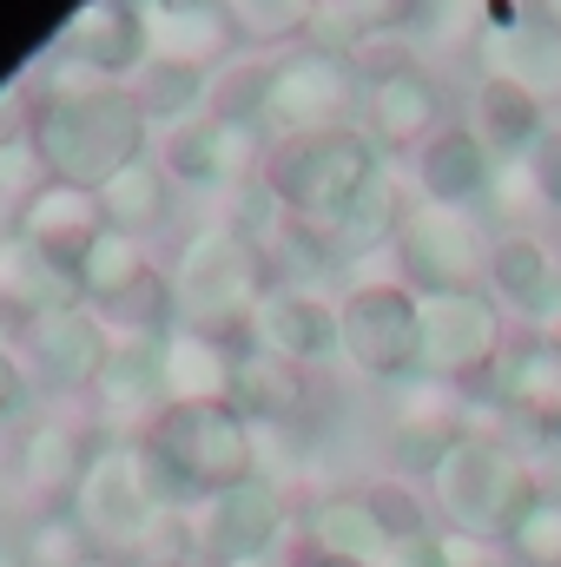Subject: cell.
<instances>
[{
  "instance_id": "d4e9b609",
  "label": "cell",
  "mask_w": 561,
  "mask_h": 567,
  "mask_svg": "<svg viewBox=\"0 0 561 567\" xmlns=\"http://www.w3.org/2000/svg\"><path fill=\"white\" fill-rule=\"evenodd\" d=\"M165 363V403H232L238 383V343L232 337H205V330H172L159 343Z\"/></svg>"
},
{
  "instance_id": "b9f144b4",
  "label": "cell",
  "mask_w": 561,
  "mask_h": 567,
  "mask_svg": "<svg viewBox=\"0 0 561 567\" xmlns=\"http://www.w3.org/2000/svg\"><path fill=\"white\" fill-rule=\"evenodd\" d=\"M27 126H33V93H27V80H7L0 86V145L27 140Z\"/></svg>"
},
{
  "instance_id": "e575fe53",
  "label": "cell",
  "mask_w": 561,
  "mask_h": 567,
  "mask_svg": "<svg viewBox=\"0 0 561 567\" xmlns=\"http://www.w3.org/2000/svg\"><path fill=\"white\" fill-rule=\"evenodd\" d=\"M20 555H27V567H80V561H93L100 548H93V535L80 528L73 502H47V508H33V522L20 528Z\"/></svg>"
},
{
  "instance_id": "c3c4849f",
  "label": "cell",
  "mask_w": 561,
  "mask_h": 567,
  "mask_svg": "<svg viewBox=\"0 0 561 567\" xmlns=\"http://www.w3.org/2000/svg\"><path fill=\"white\" fill-rule=\"evenodd\" d=\"M542 13H555V20H561V0H542Z\"/></svg>"
},
{
  "instance_id": "4dcf8cb0",
  "label": "cell",
  "mask_w": 561,
  "mask_h": 567,
  "mask_svg": "<svg viewBox=\"0 0 561 567\" xmlns=\"http://www.w3.org/2000/svg\"><path fill=\"white\" fill-rule=\"evenodd\" d=\"M145 271H152V265H145V245L106 225V231H100V238L80 251V265H73V284H80V303L106 310V303H113V297H126V290L145 278Z\"/></svg>"
},
{
  "instance_id": "1f68e13d",
  "label": "cell",
  "mask_w": 561,
  "mask_h": 567,
  "mask_svg": "<svg viewBox=\"0 0 561 567\" xmlns=\"http://www.w3.org/2000/svg\"><path fill=\"white\" fill-rule=\"evenodd\" d=\"M126 86H133V100L145 106L152 133H172V126L198 120L205 100H212V80H205V73H192V66H165V60H145Z\"/></svg>"
},
{
  "instance_id": "52a82bcc",
  "label": "cell",
  "mask_w": 561,
  "mask_h": 567,
  "mask_svg": "<svg viewBox=\"0 0 561 567\" xmlns=\"http://www.w3.org/2000/svg\"><path fill=\"white\" fill-rule=\"evenodd\" d=\"M364 106V60L330 40H304L278 60H265V93H258V126L272 140L290 133H330L357 126Z\"/></svg>"
},
{
  "instance_id": "ab89813d",
  "label": "cell",
  "mask_w": 561,
  "mask_h": 567,
  "mask_svg": "<svg viewBox=\"0 0 561 567\" xmlns=\"http://www.w3.org/2000/svg\"><path fill=\"white\" fill-rule=\"evenodd\" d=\"M436 561L442 567H502V542L462 535V528H436Z\"/></svg>"
},
{
  "instance_id": "9a60e30c",
  "label": "cell",
  "mask_w": 561,
  "mask_h": 567,
  "mask_svg": "<svg viewBox=\"0 0 561 567\" xmlns=\"http://www.w3.org/2000/svg\"><path fill=\"white\" fill-rule=\"evenodd\" d=\"M357 126L370 133L377 152H417L429 133H442V86L436 73L417 60H377L364 73V106H357Z\"/></svg>"
},
{
  "instance_id": "4316f807",
  "label": "cell",
  "mask_w": 561,
  "mask_h": 567,
  "mask_svg": "<svg viewBox=\"0 0 561 567\" xmlns=\"http://www.w3.org/2000/svg\"><path fill=\"white\" fill-rule=\"evenodd\" d=\"M304 548H330V555H357V561H384L397 542L370 502V488H330L304 508Z\"/></svg>"
},
{
  "instance_id": "7a4b0ae2",
  "label": "cell",
  "mask_w": 561,
  "mask_h": 567,
  "mask_svg": "<svg viewBox=\"0 0 561 567\" xmlns=\"http://www.w3.org/2000/svg\"><path fill=\"white\" fill-rule=\"evenodd\" d=\"M140 442L172 502H205L258 475L252 416L238 403H165Z\"/></svg>"
},
{
  "instance_id": "836d02e7",
  "label": "cell",
  "mask_w": 561,
  "mask_h": 567,
  "mask_svg": "<svg viewBox=\"0 0 561 567\" xmlns=\"http://www.w3.org/2000/svg\"><path fill=\"white\" fill-rule=\"evenodd\" d=\"M100 396L106 410H133V416H159L165 410V363H159V343H113V363L100 377Z\"/></svg>"
},
{
  "instance_id": "8d00e7d4",
  "label": "cell",
  "mask_w": 561,
  "mask_h": 567,
  "mask_svg": "<svg viewBox=\"0 0 561 567\" xmlns=\"http://www.w3.org/2000/svg\"><path fill=\"white\" fill-rule=\"evenodd\" d=\"M502 555L522 567H561V495H536L516 522H509V535H502Z\"/></svg>"
},
{
  "instance_id": "cb8c5ba5",
  "label": "cell",
  "mask_w": 561,
  "mask_h": 567,
  "mask_svg": "<svg viewBox=\"0 0 561 567\" xmlns=\"http://www.w3.org/2000/svg\"><path fill=\"white\" fill-rule=\"evenodd\" d=\"M469 126L482 133V145H489L502 165H516V158H529L536 145L549 140V106H542L536 93H522L516 80L482 73L476 93H469Z\"/></svg>"
},
{
  "instance_id": "277c9868",
  "label": "cell",
  "mask_w": 561,
  "mask_h": 567,
  "mask_svg": "<svg viewBox=\"0 0 561 567\" xmlns=\"http://www.w3.org/2000/svg\"><path fill=\"white\" fill-rule=\"evenodd\" d=\"M172 290H178V323L205 330V337H245L252 310L272 290L265 251L225 218V225H198L185 238V251L172 258Z\"/></svg>"
},
{
  "instance_id": "83f0119b",
  "label": "cell",
  "mask_w": 561,
  "mask_h": 567,
  "mask_svg": "<svg viewBox=\"0 0 561 567\" xmlns=\"http://www.w3.org/2000/svg\"><path fill=\"white\" fill-rule=\"evenodd\" d=\"M100 212H106L113 231H126V238L145 245V231H159V225L178 212V185H172V172L145 152V158H133V165L120 172V178L100 185Z\"/></svg>"
},
{
  "instance_id": "6da1fadb",
  "label": "cell",
  "mask_w": 561,
  "mask_h": 567,
  "mask_svg": "<svg viewBox=\"0 0 561 567\" xmlns=\"http://www.w3.org/2000/svg\"><path fill=\"white\" fill-rule=\"evenodd\" d=\"M27 140L40 152L47 178L100 192L106 178H120L133 158L152 152V120H145V106L133 100V86H113V80H86L73 66H53L33 86V126H27Z\"/></svg>"
},
{
  "instance_id": "7dc6e473",
  "label": "cell",
  "mask_w": 561,
  "mask_h": 567,
  "mask_svg": "<svg viewBox=\"0 0 561 567\" xmlns=\"http://www.w3.org/2000/svg\"><path fill=\"white\" fill-rule=\"evenodd\" d=\"M0 567H27V555L20 548H0Z\"/></svg>"
},
{
  "instance_id": "d6986e66",
  "label": "cell",
  "mask_w": 561,
  "mask_h": 567,
  "mask_svg": "<svg viewBox=\"0 0 561 567\" xmlns=\"http://www.w3.org/2000/svg\"><path fill=\"white\" fill-rule=\"evenodd\" d=\"M482 390H489L509 416H522L542 442H561V343L509 337V350L496 357V370H489Z\"/></svg>"
},
{
  "instance_id": "5b68a950",
  "label": "cell",
  "mask_w": 561,
  "mask_h": 567,
  "mask_svg": "<svg viewBox=\"0 0 561 567\" xmlns=\"http://www.w3.org/2000/svg\"><path fill=\"white\" fill-rule=\"evenodd\" d=\"M67 502H73L80 528L93 535V548L100 555H126V561H140L152 528H159V515L172 508V495H165L145 442H133V435L93 442L86 449V468H80V482H73Z\"/></svg>"
},
{
  "instance_id": "7c38bea8",
  "label": "cell",
  "mask_w": 561,
  "mask_h": 567,
  "mask_svg": "<svg viewBox=\"0 0 561 567\" xmlns=\"http://www.w3.org/2000/svg\"><path fill=\"white\" fill-rule=\"evenodd\" d=\"M290 528V508H284V488L272 475H252L225 495H205V502H185V535H192V555L205 561H245V555H272Z\"/></svg>"
},
{
  "instance_id": "9c48e42d",
  "label": "cell",
  "mask_w": 561,
  "mask_h": 567,
  "mask_svg": "<svg viewBox=\"0 0 561 567\" xmlns=\"http://www.w3.org/2000/svg\"><path fill=\"white\" fill-rule=\"evenodd\" d=\"M489 251L496 238L482 231L476 212H449V205H410L404 231H397V278L417 297L429 290H482L489 284Z\"/></svg>"
},
{
  "instance_id": "f35d334b",
  "label": "cell",
  "mask_w": 561,
  "mask_h": 567,
  "mask_svg": "<svg viewBox=\"0 0 561 567\" xmlns=\"http://www.w3.org/2000/svg\"><path fill=\"white\" fill-rule=\"evenodd\" d=\"M370 502H377L390 542H417V535H429V508H422L404 482H370Z\"/></svg>"
},
{
  "instance_id": "d6a6232c",
  "label": "cell",
  "mask_w": 561,
  "mask_h": 567,
  "mask_svg": "<svg viewBox=\"0 0 561 567\" xmlns=\"http://www.w3.org/2000/svg\"><path fill=\"white\" fill-rule=\"evenodd\" d=\"M225 7L238 20V40L265 53H290L324 27V0H225Z\"/></svg>"
},
{
  "instance_id": "ba28073f",
  "label": "cell",
  "mask_w": 561,
  "mask_h": 567,
  "mask_svg": "<svg viewBox=\"0 0 561 567\" xmlns=\"http://www.w3.org/2000/svg\"><path fill=\"white\" fill-rule=\"evenodd\" d=\"M422 317V377H442L456 390H482L496 357L509 350V310L489 290H429L417 297Z\"/></svg>"
},
{
  "instance_id": "44dd1931",
  "label": "cell",
  "mask_w": 561,
  "mask_h": 567,
  "mask_svg": "<svg viewBox=\"0 0 561 567\" xmlns=\"http://www.w3.org/2000/svg\"><path fill=\"white\" fill-rule=\"evenodd\" d=\"M462 435V390L442 383V377H404L390 383V449L410 462V468H436V455Z\"/></svg>"
},
{
  "instance_id": "30bf717a",
  "label": "cell",
  "mask_w": 561,
  "mask_h": 567,
  "mask_svg": "<svg viewBox=\"0 0 561 567\" xmlns=\"http://www.w3.org/2000/svg\"><path fill=\"white\" fill-rule=\"evenodd\" d=\"M265 152H272V133H265L258 120L198 113V120L159 133V152H152V158L172 172L178 192H245V185H258Z\"/></svg>"
},
{
  "instance_id": "8992f818",
  "label": "cell",
  "mask_w": 561,
  "mask_h": 567,
  "mask_svg": "<svg viewBox=\"0 0 561 567\" xmlns=\"http://www.w3.org/2000/svg\"><path fill=\"white\" fill-rule=\"evenodd\" d=\"M384 172V152L364 126H330V133H290L272 140L258 185L278 198L297 225H330L370 178Z\"/></svg>"
},
{
  "instance_id": "7bdbcfd3",
  "label": "cell",
  "mask_w": 561,
  "mask_h": 567,
  "mask_svg": "<svg viewBox=\"0 0 561 567\" xmlns=\"http://www.w3.org/2000/svg\"><path fill=\"white\" fill-rule=\"evenodd\" d=\"M529 165H536V178H542V198H549V212H561V133L529 152Z\"/></svg>"
},
{
  "instance_id": "f546056e",
  "label": "cell",
  "mask_w": 561,
  "mask_h": 567,
  "mask_svg": "<svg viewBox=\"0 0 561 567\" xmlns=\"http://www.w3.org/2000/svg\"><path fill=\"white\" fill-rule=\"evenodd\" d=\"M80 468H86V449H80L73 429H60V423H33L20 435V449H13V475L27 488H40V508L67 502L73 482H80Z\"/></svg>"
},
{
  "instance_id": "e0dca14e",
  "label": "cell",
  "mask_w": 561,
  "mask_h": 567,
  "mask_svg": "<svg viewBox=\"0 0 561 567\" xmlns=\"http://www.w3.org/2000/svg\"><path fill=\"white\" fill-rule=\"evenodd\" d=\"M140 20H145V47L152 60L165 66H192V73H218L245 53L238 40V20L225 0H140Z\"/></svg>"
},
{
  "instance_id": "f6af8a7d",
  "label": "cell",
  "mask_w": 561,
  "mask_h": 567,
  "mask_svg": "<svg viewBox=\"0 0 561 567\" xmlns=\"http://www.w3.org/2000/svg\"><path fill=\"white\" fill-rule=\"evenodd\" d=\"M225 567H284V555L272 548V555H245V561H225Z\"/></svg>"
},
{
  "instance_id": "d590c367",
  "label": "cell",
  "mask_w": 561,
  "mask_h": 567,
  "mask_svg": "<svg viewBox=\"0 0 561 567\" xmlns=\"http://www.w3.org/2000/svg\"><path fill=\"white\" fill-rule=\"evenodd\" d=\"M232 403H238L245 416H290V410H297V370L278 363V357H265V350H252V343L238 337V383H232Z\"/></svg>"
},
{
  "instance_id": "60d3db41",
  "label": "cell",
  "mask_w": 561,
  "mask_h": 567,
  "mask_svg": "<svg viewBox=\"0 0 561 567\" xmlns=\"http://www.w3.org/2000/svg\"><path fill=\"white\" fill-rule=\"evenodd\" d=\"M27 396H33V370H27L20 350L0 337V423H13V416L27 410Z\"/></svg>"
},
{
  "instance_id": "2e32d148",
  "label": "cell",
  "mask_w": 561,
  "mask_h": 567,
  "mask_svg": "<svg viewBox=\"0 0 561 567\" xmlns=\"http://www.w3.org/2000/svg\"><path fill=\"white\" fill-rule=\"evenodd\" d=\"M27 370L60 390V396H80V390H100L106 363H113V330L93 303H73V310H53V317H33L27 330Z\"/></svg>"
},
{
  "instance_id": "484cf974",
  "label": "cell",
  "mask_w": 561,
  "mask_h": 567,
  "mask_svg": "<svg viewBox=\"0 0 561 567\" xmlns=\"http://www.w3.org/2000/svg\"><path fill=\"white\" fill-rule=\"evenodd\" d=\"M80 303V284L67 265H53L47 251H33L20 231L0 238V310L27 330L33 317H53V310H73Z\"/></svg>"
},
{
  "instance_id": "603a6c76",
  "label": "cell",
  "mask_w": 561,
  "mask_h": 567,
  "mask_svg": "<svg viewBox=\"0 0 561 567\" xmlns=\"http://www.w3.org/2000/svg\"><path fill=\"white\" fill-rule=\"evenodd\" d=\"M404 218H410L404 185H397L390 172H377V178H370L330 225H317V231H324V245H330L337 265H364V258H377V251H397Z\"/></svg>"
},
{
  "instance_id": "ac0fdd59",
  "label": "cell",
  "mask_w": 561,
  "mask_h": 567,
  "mask_svg": "<svg viewBox=\"0 0 561 567\" xmlns=\"http://www.w3.org/2000/svg\"><path fill=\"white\" fill-rule=\"evenodd\" d=\"M410 178H417V198L422 205H449V212H476L489 192H496V178H502V158L482 145L476 126H442V133H429V140L410 152Z\"/></svg>"
},
{
  "instance_id": "4fadbf2b",
  "label": "cell",
  "mask_w": 561,
  "mask_h": 567,
  "mask_svg": "<svg viewBox=\"0 0 561 567\" xmlns=\"http://www.w3.org/2000/svg\"><path fill=\"white\" fill-rule=\"evenodd\" d=\"M245 343L265 350V357H278V363H290V370H324V363L344 357V310L324 290L272 284L265 303L245 323Z\"/></svg>"
},
{
  "instance_id": "bcb514c9",
  "label": "cell",
  "mask_w": 561,
  "mask_h": 567,
  "mask_svg": "<svg viewBox=\"0 0 561 567\" xmlns=\"http://www.w3.org/2000/svg\"><path fill=\"white\" fill-rule=\"evenodd\" d=\"M80 567H133L126 555H93V561H80Z\"/></svg>"
},
{
  "instance_id": "7402d4cb",
  "label": "cell",
  "mask_w": 561,
  "mask_h": 567,
  "mask_svg": "<svg viewBox=\"0 0 561 567\" xmlns=\"http://www.w3.org/2000/svg\"><path fill=\"white\" fill-rule=\"evenodd\" d=\"M13 231L33 245V251H47L53 265H80V251L106 231V212H100V192H86V185H60V178H47L20 212H13Z\"/></svg>"
},
{
  "instance_id": "f1b7e54d",
  "label": "cell",
  "mask_w": 561,
  "mask_h": 567,
  "mask_svg": "<svg viewBox=\"0 0 561 567\" xmlns=\"http://www.w3.org/2000/svg\"><path fill=\"white\" fill-rule=\"evenodd\" d=\"M561 278L555 251H549V238H536V231H502L496 238V251H489V297L509 310V317H522L549 284Z\"/></svg>"
},
{
  "instance_id": "ffe728a7",
  "label": "cell",
  "mask_w": 561,
  "mask_h": 567,
  "mask_svg": "<svg viewBox=\"0 0 561 567\" xmlns=\"http://www.w3.org/2000/svg\"><path fill=\"white\" fill-rule=\"evenodd\" d=\"M482 73L516 80L522 93H536L542 106H561V20L529 7L509 27H482Z\"/></svg>"
},
{
  "instance_id": "ee69618b",
  "label": "cell",
  "mask_w": 561,
  "mask_h": 567,
  "mask_svg": "<svg viewBox=\"0 0 561 567\" xmlns=\"http://www.w3.org/2000/svg\"><path fill=\"white\" fill-rule=\"evenodd\" d=\"M290 567H370V561H357V555H330V548H304Z\"/></svg>"
},
{
  "instance_id": "3957f363",
  "label": "cell",
  "mask_w": 561,
  "mask_h": 567,
  "mask_svg": "<svg viewBox=\"0 0 561 567\" xmlns=\"http://www.w3.org/2000/svg\"><path fill=\"white\" fill-rule=\"evenodd\" d=\"M422 482H429V502H436L442 528H462V535H482V542H502L509 522L542 495L529 455H516L502 435H482V429H462Z\"/></svg>"
},
{
  "instance_id": "681fc988",
  "label": "cell",
  "mask_w": 561,
  "mask_h": 567,
  "mask_svg": "<svg viewBox=\"0 0 561 567\" xmlns=\"http://www.w3.org/2000/svg\"><path fill=\"white\" fill-rule=\"evenodd\" d=\"M133 567H178V561H133Z\"/></svg>"
},
{
  "instance_id": "8fae6325",
  "label": "cell",
  "mask_w": 561,
  "mask_h": 567,
  "mask_svg": "<svg viewBox=\"0 0 561 567\" xmlns=\"http://www.w3.org/2000/svg\"><path fill=\"white\" fill-rule=\"evenodd\" d=\"M344 363H357L370 383H404L422 363L417 290L404 278H370L344 290Z\"/></svg>"
},
{
  "instance_id": "74e56055",
  "label": "cell",
  "mask_w": 561,
  "mask_h": 567,
  "mask_svg": "<svg viewBox=\"0 0 561 567\" xmlns=\"http://www.w3.org/2000/svg\"><path fill=\"white\" fill-rule=\"evenodd\" d=\"M410 20V0H324V27H344L350 40L397 33Z\"/></svg>"
},
{
  "instance_id": "5bb4252c",
  "label": "cell",
  "mask_w": 561,
  "mask_h": 567,
  "mask_svg": "<svg viewBox=\"0 0 561 567\" xmlns=\"http://www.w3.org/2000/svg\"><path fill=\"white\" fill-rule=\"evenodd\" d=\"M47 60H53V66H73V73H86V80H113V86H126L145 60H152L140 0H80L73 20L53 33Z\"/></svg>"
}]
</instances>
